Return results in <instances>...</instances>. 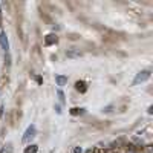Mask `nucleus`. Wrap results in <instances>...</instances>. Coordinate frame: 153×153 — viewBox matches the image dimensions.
I'll use <instances>...</instances> for the list:
<instances>
[{
    "label": "nucleus",
    "instance_id": "nucleus-6",
    "mask_svg": "<svg viewBox=\"0 0 153 153\" xmlns=\"http://www.w3.org/2000/svg\"><path fill=\"white\" fill-rule=\"evenodd\" d=\"M75 89H76V91H81V92H86V84L83 81H76Z\"/></svg>",
    "mask_w": 153,
    "mask_h": 153
},
{
    "label": "nucleus",
    "instance_id": "nucleus-5",
    "mask_svg": "<svg viewBox=\"0 0 153 153\" xmlns=\"http://www.w3.org/2000/svg\"><path fill=\"white\" fill-rule=\"evenodd\" d=\"M57 40H58L57 35H54V34H49V35L45 38V43L49 46V45H52V43H57Z\"/></svg>",
    "mask_w": 153,
    "mask_h": 153
},
{
    "label": "nucleus",
    "instance_id": "nucleus-9",
    "mask_svg": "<svg viewBox=\"0 0 153 153\" xmlns=\"http://www.w3.org/2000/svg\"><path fill=\"white\" fill-rule=\"evenodd\" d=\"M0 153H12V144H6Z\"/></svg>",
    "mask_w": 153,
    "mask_h": 153
},
{
    "label": "nucleus",
    "instance_id": "nucleus-10",
    "mask_svg": "<svg viewBox=\"0 0 153 153\" xmlns=\"http://www.w3.org/2000/svg\"><path fill=\"white\" fill-rule=\"evenodd\" d=\"M81 112H83V109H72V110H71V113H72V115H76V113H81Z\"/></svg>",
    "mask_w": 153,
    "mask_h": 153
},
{
    "label": "nucleus",
    "instance_id": "nucleus-12",
    "mask_svg": "<svg viewBox=\"0 0 153 153\" xmlns=\"http://www.w3.org/2000/svg\"><path fill=\"white\" fill-rule=\"evenodd\" d=\"M75 153H81V149H75Z\"/></svg>",
    "mask_w": 153,
    "mask_h": 153
},
{
    "label": "nucleus",
    "instance_id": "nucleus-8",
    "mask_svg": "<svg viewBox=\"0 0 153 153\" xmlns=\"http://www.w3.org/2000/svg\"><path fill=\"white\" fill-rule=\"evenodd\" d=\"M80 55H81V52H80V51H69V52H68V57H71V58L80 57Z\"/></svg>",
    "mask_w": 153,
    "mask_h": 153
},
{
    "label": "nucleus",
    "instance_id": "nucleus-2",
    "mask_svg": "<svg viewBox=\"0 0 153 153\" xmlns=\"http://www.w3.org/2000/svg\"><path fill=\"white\" fill-rule=\"evenodd\" d=\"M35 136V126H29L28 130L25 132V136H23V143H29V139H32Z\"/></svg>",
    "mask_w": 153,
    "mask_h": 153
},
{
    "label": "nucleus",
    "instance_id": "nucleus-3",
    "mask_svg": "<svg viewBox=\"0 0 153 153\" xmlns=\"http://www.w3.org/2000/svg\"><path fill=\"white\" fill-rule=\"evenodd\" d=\"M0 43H2V48L8 52V51H9V43H8V35H6V32L0 34Z\"/></svg>",
    "mask_w": 153,
    "mask_h": 153
},
{
    "label": "nucleus",
    "instance_id": "nucleus-1",
    "mask_svg": "<svg viewBox=\"0 0 153 153\" xmlns=\"http://www.w3.org/2000/svg\"><path fill=\"white\" fill-rule=\"evenodd\" d=\"M150 78V71H143V72H139L136 76H135V80H133V84H138V83H143V81H147Z\"/></svg>",
    "mask_w": 153,
    "mask_h": 153
},
{
    "label": "nucleus",
    "instance_id": "nucleus-7",
    "mask_svg": "<svg viewBox=\"0 0 153 153\" xmlns=\"http://www.w3.org/2000/svg\"><path fill=\"white\" fill-rule=\"evenodd\" d=\"M37 150H38V149H37V146H34V144H32V146H29V147L25 149V153H37Z\"/></svg>",
    "mask_w": 153,
    "mask_h": 153
},
{
    "label": "nucleus",
    "instance_id": "nucleus-4",
    "mask_svg": "<svg viewBox=\"0 0 153 153\" xmlns=\"http://www.w3.org/2000/svg\"><path fill=\"white\" fill-rule=\"evenodd\" d=\"M55 81H57V84H58L60 87H63V86H66V83H68V76H65V75H57V76H55Z\"/></svg>",
    "mask_w": 153,
    "mask_h": 153
},
{
    "label": "nucleus",
    "instance_id": "nucleus-11",
    "mask_svg": "<svg viewBox=\"0 0 153 153\" xmlns=\"http://www.w3.org/2000/svg\"><path fill=\"white\" fill-rule=\"evenodd\" d=\"M58 97H60V101H65V95H63L61 91H58Z\"/></svg>",
    "mask_w": 153,
    "mask_h": 153
}]
</instances>
